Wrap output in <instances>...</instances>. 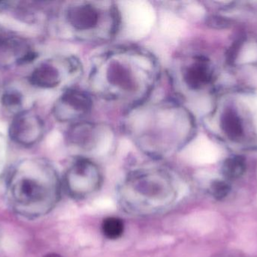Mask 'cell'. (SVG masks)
Segmentation results:
<instances>
[{
    "label": "cell",
    "mask_w": 257,
    "mask_h": 257,
    "mask_svg": "<svg viewBox=\"0 0 257 257\" xmlns=\"http://www.w3.org/2000/svg\"><path fill=\"white\" fill-rule=\"evenodd\" d=\"M159 77L158 61L150 51L140 47H114L92 61L89 92L130 110L148 101Z\"/></svg>",
    "instance_id": "1"
},
{
    "label": "cell",
    "mask_w": 257,
    "mask_h": 257,
    "mask_svg": "<svg viewBox=\"0 0 257 257\" xmlns=\"http://www.w3.org/2000/svg\"><path fill=\"white\" fill-rule=\"evenodd\" d=\"M125 126L130 140L139 149L157 156L181 149L193 131L187 109L171 99L148 100L130 109Z\"/></svg>",
    "instance_id": "2"
},
{
    "label": "cell",
    "mask_w": 257,
    "mask_h": 257,
    "mask_svg": "<svg viewBox=\"0 0 257 257\" xmlns=\"http://www.w3.org/2000/svg\"><path fill=\"white\" fill-rule=\"evenodd\" d=\"M63 22L69 37L80 43L109 42L120 29V11L113 2L75 1L63 10Z\"/></svg>",
    "instance_id": "3"
},
{
    "label": "cell",
    "mask_w": 257,
    "mask_h": 257,
    "mask_svg": "<svg viewBox=\"0 0 257 257\" xmlns=\"http://www.w3.org/2000/svg\"><path fill=\"white\" fill-rule=\"evenodd\" d=\"M81 73L79 60L73 56L47 61L36 68L31 75V82L43 89H54L66 82L72 84Z\"/></svg>",
    "instance_id": "4"
},
{
    "label": "cell",
    "mask_w": 257,
    "mask_h": 257,
    "mask_svg": "<svg viewBox=\"0 0 257 257\" xmlns=\"http://www.w3.org/2000/svg\"><path fill=\"white\" fill-rule=\"evenodd\" d=\"M93 107L90 92L75 88L66 89L54 107V115L61 122L72 124L83 121Z\"/></svg>",
    "instance_id": "5"
},
{
    "label": "cell",
    "mask_w": 257,
    "mask_h": 257,
    "mask_svg": "<svg viewBox=\"0 0 257 257\" xmlns=\"http://www.w3.org/2000/svg\"><path fill=\"white\" fill-rule=\"evenodd\" d=\"M110 133L106 127L83 120L71 125L67 140L69 144L78 149L92 151L100 146L102 142H109Z\"/></svg>",
    "instance_id": "6"
},
{
    "label": "cell",
    "mask_w": 257,
    "mask_h": 257,
    "mask_svg": "<svg viewBox=\"0 0 257 257\" xmlns=\"http://www.w3.org/2000/svg\"><path fill=\"white\" fill-rule=\"evenodd\" d=\"M45 127L42 119L31 112L17 115L9 128L11 139L24 146H31L43 137Z\"/></svg>",
    "instance_id": "7"
},
{
    "label": "cell",
    "mask_w": 257,
    "mask_h": 257,
    "mask_svg": "<svg viewBox=\"0 0 257 257\" xmlns=\"http://www.w3.org/2000/svg\"><path fill=\"white\" fill-rule=\"evenodd\" d=\"M13 195L17 202L29 205L42 199L45 196V190L35 180L25 178L15 186Z\"/></svg>",
    "instance_id": "8"
},
{
    "label": "cell",
    "mask_w": 257,
    "mask_h": 257,
    "mask_svg": "<svg viewBox=\"0 0 257 257\" xmlns=\"http://www.w3.org/2000/svg\"><path fill=\"white\" fill-rule=\"evenodd\" d=\"M102 232L109 239H117L121 236L124 230V225L120 219L108 217L104 220L102 226Z\"/></svg>",
    "instance_id": "9"
},
{
    "label": "cell",
    "mask_w": 257,
    "mask_h": 257,
    "mask_svg": "<svg viewBox=\"0 0 257 257\" xmlns=\"http://www.w3.org/2000/svg\"><path fill=\"white\" fill-rule=\"evenodd\" d=\"M257 61V42H250L245 44L240 52L238 62L240 63H250Z\"/></svg>",
    "instance_id": "10"
},
{
    "label": "cell",
    "mask_w": 257,
    "mask_h": 257,
    "mask_svg": "<svg viewBox=\"0 0 257 257\" xmlns=\"http://www.w3.org/2000/svg\"><path fill=\"white\" fill-rule=\"evenodd\" d=\"M3 104L7 108H18L22 104V96L17 92H7L3 96Z\"/></svg>",
    "instance_id": "11"
},
{
    "label": "cell",
    "mask_w": 257,
    "mask_h": 257,
    "mask_svg": "<svg viewBox=\"0 0 257 257\" xmlns=\"http://www.w3.org/2000/svg\"><path fill=\"white\" fill-rule=\"evenodd\" d=\"M230 191V187L223 182H216L211 186L213 196L217 199H223L228 196Z\"/></svg>",
    "instance_id": "12"
},
{
    "label": "cell",
    "mask_w": 257,
    "mask_h": 257,
    "mask_svg": "<svg viewBox=\"0 0 257 257\" xmlns=\"http://www.w3.org/2000/svg\"><path fill=\"white\" fill-rule=\"evenodd\" d=\"M245 102L252 110H257V94L255 96L246 97Z\"/></svg>",
    "instance_id": "13"
},
{
    "label": "cell",
    "mask_w": 257,
    "mask_h": 257,
    "mask_svg": "<svg viewBox=\"0 0 257 257\" xmlns=\"http://www.w3.org/2000/svg\"><path fill=\"white\" fill-rule=\"evenodd\" d=\"M252 82L254 84V85L257 86V72L253 74V76H252Z\"/></svg>",
    "instance_id": "14"
},
{
    "label": "cell",
    "mask_w": 257,
    "mask_h": 257,
    "mask_svg": "<svg viewBox=\"0 0 257 257\" xmlns=\"http://www.w3.org/2000/svg\"><path fill=\"white\" fill-rule=\"evenodd\" d=\"M44 257H62L57 253H48V254L45 255Z\"/></svg>",
    "instance_id": "15"
},
{
    "label": "cell",
    "mask_w": 257,
    "mask_h": 257,
    "mask_svg": "<svg viewBox=\"0 0 257 257\" xmlns=\"http://www.w3.org/2000/svg\"><path fill=\"white\" fill-rule=\"evenodd\" d=\"M254 122L255 125H256V128L257 129V114L256 115V116H255Z\"/></svg>",
    "instance_id": "16"
}]
</instances>
